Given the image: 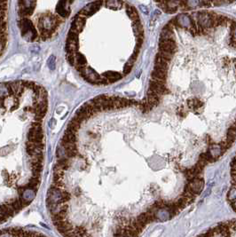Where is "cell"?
<instances>
[{
  "label": "cell",
  "instance_id": "1",
  "mask_svg": "<svg viewBox=\"0 0 236 237\" xmlns=\"http://www.w3.org/2000/svg\"><path fill=\"white\" fill-rule=\"evenodd\" d=\"M77 71L88 82L94 83V85H100L101 76H100L94 70H92L91 68H86V67L79 68H77Z\"/></svg>",
  "mask_w": 236,
  "mask_h": 237
},
{
  "label": "cell",
  "instance_id": "2",
  "mask_svg": "<svg viewBox=\"0 0 236 237\" xmlns=\"http://www.w3.org/2000/svg\"><path fill=\"white\" fill-rule=\"evenodd\" d=\"M103 3H104V0H97V1H94L93 3L88 4L86 6H85L79 12V14L85 18L88 16H91L100 9V7L103 5Z\"/></svg>",
  "mask_w": 236,
  "mask_h": 237
},
{
  "label": "cell",
  "instance_id": "3",
  "mask_svg": "<svg viewBox=\"0 0 236 237\" xmlns=\"http://www.w3.org/2000/svg\"><path fill=\"white\" fill-rule=\"evenodd\" d=\"M193 193H194L198 196L200 194L203 189L204 187V181H203V178H195L192 180L187 181V183L186 185Z\"/></svg>",
  "mask_w": 236,
  "mask_h": 237
},
{
  "label": "cell",
  "instance_id": "4",
  "mask_svg": "<svg viewBox=\"0 0 236 237\" xmlns=\"http://www.w3.org/2000/svg\"><path fill=\"white\" fill-rule=\"evenodd\" d=\"M70 0H59V2L56 6V12L58 13L59 17L64 19L67 18L69 13H70Z\"/></svg>",
  "mask_w": 236,
  "mask_h": 237
},
{
  "label": "cell",
  "instance_id": "5",
  "mask_svg": "<svg viewBox=\"0 0 236 237\" xmlns=\"http://www.w3.org/2000/svg\"><path fill=\"white\" fill-rule=\"evenodd\" d=\"M160 50L166 51L168 52H171L172 54L175 53L177 49V45L174 39H168V40H160L159 43Z\"/></svg>",
  "mask_w": 236,
  "mask_h": 237
},
{
  "label": "cell",
  "instance_id": "6",
  "mask_svg": "<svg viewBox=\"0 0 236 237\" xmlns=\"http://www.w3.org/2000/svg\"><path fill=\"white\" fill-rule=\"evenodd\" d=\"M85 17L81 16L79 13L77 15H76L70 26V31H73L76 33H79L80 31H82L83 28L85 26Z\"/></svg>",
  "mask_w": 236,
  "mask_h": 237
},
{
  "label": "cell",
  "instance_id": "7",
  "mask_svg": "<svg viewBox=\"0 0 236 237\" xmlns=\"http://www.w3.org/2000/svg\"><path fill=\"white\" fill-rule=\"evenodd\" d=\"M39 185H40V178L32 176L31 178L30 179V181L28 182V184L25 187H26L27 189H30V190H33V191L36 192L37 189H38Z\"/></svg>",
  "mask_w": 236,
  "mask_h": 237
},
{
  "label": "cell",
  "instance_id": "8",
  "mask_svg": "<svg viewBox=\"0 0 236 237\" xmlns=\"http://www.w3.org/2000/svg\"><path fill=\"white\" fill-rule=\"evenodd\" d=\"M186 104H187V107L192 109L193 111H196L197 109H200L202 106H203V102L201 101L200 100L196 99V98H193V99H189L187 101H186Z\"/></svg>",
  "mask_w": 236,
  "mask_h": 237
},
{
  "label": "cell",
  "instance_id": "9",
  "mask_svg": "<svg viewBox=\"0 0 236 237\" xmlns=\"http://www.w3.org/2000/svg\"><path fill=\"white\" fill-rule=\"evenodd\" d=\"M103 76L106 77L109 81V83H115V82L122 79V75L120 73H118V72H113V71H107V72L104 73Z\"/></svg>",
  "mask_w": 236,
  "mask_h": 237
},
{
  "label": "cell",
  "instance_id": "10",
  "mask_svg": "<svg viewBox=\"0 0 236 237\" xmlns=\"http://www.w3.org/2000/svg\"><path fill=\"white\" fill-rule=\"evenodd\" d=\"M86 65V60H85V57L84 55H82L81 53L79 52H76V56H75V67L76 68H84L85 67Z\"/></svg>",
  "mask_w": 236,
  "mask_h": 237
},
{
  "label": "cell",
  "instance_id": "11",
  "mask_svg": "<svg viewBox=\"0 0 236 237\" xmlns=\"http://www.w3.org/2000/svg\"><path fill=\"white\" fill-rule=\"evenodd\" d=\"M209 151H210L211 154L212 155V156L215 158V160L217 159L219 156H221L222 155L224 154V152H223V150H222V148L220 147V145H219V144H218V145H215V144H214V145L211 146Z\"/></svg>",
  "mask_w": 236,
  "mask_h": 237
},
{
  "label": "cell",
  "instance_id": "12",
  "mask_svg": "<svg viewBox=\"0 0 236 237\" xmlns=\"http://www.w3.org/2000/svg\"><path fill=\"white\" fill-rule=\"evenodd\" d=\"M106 6L110 8V9H116L118 10L120 8H122L123 2L122 0H106Z\"/></svg>",
  "mask_w": 236,
  "mask_h": 237
},
{
  "label": "cell",
  "instance_id": "13",
  "mask_svg": "<svg viewBox=\"0 0 236 237\" xmlns=\"http://www.w3.org/2000/svg\"><path fill=\"white\" fill-rule=\"evenodd\" d=\"M235 138H236V131L230 127L227 131V134H226V141L232 146V144L235 141Z\"/></svg>",
  "mask_w": 236,
  "mask_h": 237
},
{
  "label": "cell",
  "instance_id": "14",
  "mask_svg": "<svg viewBox=\"0 0 236 237\" xmlns=\"http://www.w3.org/2000/svg\"><path fill=\"white\" fill-rule=\"evenodd\" d=\"M159 54L161 55L162 57H163L165 60H167L168 61H170L171 60L172 55H173V54L171 53V52H166V51H162V50H160Z\"/></svg>",
  "mask_w": 236,
  "mask_h": 237
},
{
  "label": "cell",
  "instance_id": "15",
  "mask_svg": "<svg viewBox=\"0 0 236 237\" xmlns=\"http://www.w3.org/2000/svg\"><path fill=\"white\" fill-rule=\"evenodd\" d=\"M235 199H236V187H233L228 193V200L230 202H233V201H235Z\"/></svg>",
  "mask_w": 236,
  "mask_h": 237
},
{
  "label": "cell",
  "instance_id": "16",
  "mask_svg": "<svg viewBox=\"0 0 236 237\" xmlns=\"http://www.w3.org/2000/svg\"><path fill=\"white\" fill-rule=\"evenodd\" d=\"M186 111L185 110V107H178V109H177V115L178 116H180V117H185L186 116Z\"/></svg>",
  "mask_w": 236,
  "mask_h": 237
},
{
  "label": "cell",
  "instance_id": "17",
  "mask_svg": "<svg viewBox=\"0 0 236 237\" xmlns=\"http://www.w3.org/2000/svg\"><path fill=\"white\" fill-rule=\"evenodd\" d=\"M55 57L54 56H51L50 59L48 60V67L50 69H52V70H53V69L55 68Z\"/></svg>",
  "mask_w": 236,
  "mask_h": 237
},
{
  "label": "cell",
  "instance_id": "18",
  "mask_svg": "<svg viewBox=\"0 0 236 237\" xmlns=\"http://www.w3.org/2000/svg\"><path fill=\"white\" fill-rule=\"evenodd\" d=\"M231 176H232V183L233 184H236V170L235 169H232L231 171Z\"/></svg>",
  "mask_w": 236,
  "mask_h": 237
},
{
  "label": "cell",
  "instance_id": "19",
  "mask_svg": "<svg viewBox=\"0 0 236 237\" xmlns=\"http://www.w3.org/2000/svg\"><path fill=\"white\" fill-rule=\"evenodd\" d=\"M131 67L129 66V65L126 63L125 65H124V67H123V74H124V75L129 74L130 71H131Z\"/></svg>",
  "mask_w": 236,
  "mask_h": 237
},
{
  "label": "cell",
  "instance_id": "20",
  "mask_svg": "<svg viewBox=\"0 0 236 237\" xmlns=\"http://www.w3.org/2000/svg\"><path fill=\"white\" fill-rule=\"evenodd\" d=\"M230 45L233 48H236V39L233 37V36H231V37H230Z\"/></svg>",
  "mask_w": 236,
  "mask_h": 237
},
{
  "label": "cell",
  "instance_id": "21",
  "mask_svg": "<svg viewBox=\"0 0 236 237\" xmlns=\"http://www.w3.org/2000/svg\"><path fill=\"white\" fill-rule=\"evenodd\" d=\"M211 1H212L215 6H219L221 4H223L225 0H211Z\"/></svg>",
  "mask_w": 236,
  "mask_h": 237
},
{
  "label": "cell",
  "instance_id": "22",
  "mask_svg": "<svg viewBox=\"0 0 236 237\" xmlns=\"http://www.w3.org/2000/svg\"><path fill=\"white\" fill-rule=\"evenodd\" d=\"M140 8H141V10H142V11H143V12L146 13V14H147V13H148V11H147V8L146 6H140Z\"/></svg>",
  "mask_w": 236,
  "mask_h": 237
},
{
  "label": "cell",
  "instance_id": "23",
  "mask_svg": "<svg viewBox=\"0 0 236 237\" xmlns=\"http://www.w3.org/2000/svg\"><path fill=\"white\" fill-rule=\"evenodd\" d=\"M231 127H232V128H233V129H234V130L236 131V122H234V123H233V125H232Z\"/></svg>",
  "mask_w": 236,
  "mask_h": 237
}]
</instances>
